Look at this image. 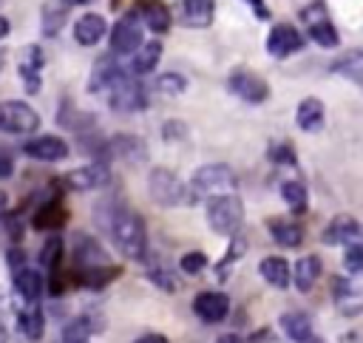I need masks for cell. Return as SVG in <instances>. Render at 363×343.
<instances>
[{"mask_svg": "<svg viewBox=\"0 0 363 343\" xmlns=\"http://www.w3.org/2000/svg\"><path fill=\"white\" fill-rule=\"evenodd\" d=\"M105 227H108V232H111L113 247H116L125 258L139 261V258L145 255V249H147V232H145V221H142L133 210H128V207L111 210Z\"/></svg>", "mask_w": 363, "mask_h": 343, "instance_id": "obj_1", "label": "cell"}, {"mask_svg": "<svg viewBox=\"0 0 363 343\" xmlns=\"http://www.w3.org/2000/svg\"><path fill=\"white\" fill-rule=\"evenodd\" d=\"M147 193L156 204L162 207H173V204H190L193 201V193L190 187L167 167H153L150 176H147Z\"/></svg>", "mask_w": 363, "mask_h": 343, "instance_id": "obj_2", "label": "cell"}, {"mask_svg": "<svg viewBox=\"0 0 363 343\" xmlns=\"http://www.w3.org/2000/svg\"><path fill=\"white\" fill-rule=\"evenodd\" d=\"M244 221V204L238 196L224 193V196H213L207 201V224L213 232L218 235H235V230Z\"/></svg>", "mask_w": 363, "mask_h": 343, "instance_id": "obj_3", "label": "cell"}, {"mask_svg": "<svg viewBox=\"0 0 363 343\" xmlns=\"http://www.w3.org/2000/svg\"><path fill=\"white\" fill-rule=\"evenodd\" d=\"M235 184H238V179H235V170L230 164H204L193 173L190 193H193V198H199V196H224Z\"/></svg>", "mask_w": 363, "mask_h": 343, "instance_id": "obj_4", "label": "cell"}, {"mask_svg": "<svg viewBox=\"0 0 363 343\" xmlns=\"http://www.w3.org/2000/svg\"><path fill=\"white\" fill-rule=\"evenodd\" d=\"M40 128V113L20 102V99H9V102H0V130L3 133H34Z\"/></svg>", "mask_w": 363, "mask_h": 343, "instance_id": "obj_5", "label": "cell"}, {"mask_svg": "<svg viewBox=\"0 0 363 343\" xmlns=\"http://www.w3.org/2000/svg\"><path fill=\"white\" fill-rule=\"evenodd\" d=\"M108 105L119 113H133L147 105V88L136 77H122L111 91H108Z\"/></svg>", "mask_w": 363, "mask_h": 343, "instance_id": "obj_6", "label": "cell"}, {"mask_svg": "<svg viewBox=\"0 0 363 343\" xmlns=\"http://www.w3.org/2000/svg\"><path fill=\"white\" fill-rule=\"evenodd\" d=\"M142 45V23L136 17V11H128L116 20V26L111 28V54L122 57V54H136Z\"/></svg>", "mask_w": 363, "mask_h": 343, "instance_id": "obj_7", "label": "cell"}, {"mask_svg": "<svg viewBox=\"0 0 363 343\" xmlns=\"http://www.w3.org/2000/svg\"><path fill=\"white\" fill-rule=\"evenodd\" d=\"M227 88H230L233 96H238V99H244V102H250V105H261V102L269 99V85H267L258 74L244 71V68H235V71L227 77Z\"/></svg>", "mask_w": 363, "mask_h": 343, "instance_id": "obj_8", "label": "cell"}, {"mask_svg": "<svg viewBox=\"0 0 363 343\" xmlns=\"http://www.w3.org/2000/svg\"><path fill=\"white\" fill-rule=\"evenodd\" d=\"M329 289H332V300H335V306H337L340 315L354 317V315L363 312V286H357L352 278L335 275Z\"/></svg>", "mask_w": 363, "mask_h": 343, "instance_id": "obj_9", "label": "cell"}, {"mask_svg": "<svg viewBox=\"0 0 363 343\" xmlns=\"http://www.w3.org/2000/svg\"><path fill=\"white\" fill-rule=\"evenodd\" d=\"M108 179H111L108 164L105 162H91V164H82V167L65 173L62 184L68 190H99V187L108 184Z\"/></svg>", "mask_w": 363, "mask_h": 343, "instance_id": "obj_10", "label": "cell"}, {"mask_svg": "<svg viewBox=\"0 0 363 343\" xmlns=\"http://www.w3.org/2000/svg\"><path fill=\"white\" fill-rule=\"evenodd\" d=\"M301 48H303V34H301L295 26H289V23H275V26L269 28L267 51H269L275 60L289 57V54H295V51H301Z\"/></svg>", "mask_w": 363, "mask_h": 343, "instance_id": "obj_11", "label": "cell"}, {"mask_svg": "<svg viewBox=\"0 0 363 343\" xmlns=\"http://www.w3.org/2000/svg\"><path fill=\"white\" fill-rule=\"evenodd\" d=\"M122 77H128V71L116 62V57L113 54H108V57H99L96 62H94V71H91V82H88V88L94 91V94H108Z\"/></svg>", "mask_w": 363, "mask_h": 343, "instance_id": "obj_12", "label": "cell"}, {"mask_svg": "<svg viewBox=\"0 0 363 343\" xmlns=\"http://www.w3.org/2000/svg\"><path fill=\"white\" fill-rule=\"evenodd\" d=\"M363 235V227H360V221L357 218H352V215H335L326 227H323V232H320V241L323 244H329V247H337V244H352V241H357Z\"/></svg>", "mask_w": 363, "mask_h": 343, "instance_id": "obj_13", "label": "cell"}, {"mask_svg": "<svg viewBox=\"0 0 363 343\" xmlns=\"http://www.w3.org/2000/svg\"><path fill=\"white\" fill-rule=\"evenodd\" d=\"M23 153L31 156V159H37V162H60V159L68 156V145H65V139L45 133V136L28 139V142L23 145Z\"/></svg>", "mask_w": 363, "mask_h": 343, "instance_id": "obj_14", "label": "cell"}, {"mask_svg": "<svg viewBox=\"0 0 363 343\" xmlns=\"http://www.w3.org/2000/svg\"><path fill=\"white\" fill-rule=\"evenodd\" d=\"M193 312L204 323H218L230 315V298L224 292H199L193 298Z\"/></svg>", "mask_w": 363, "mask_h": 343, "instance_id": "obj_15", "label": "cell"}, {"mask_svg": "<svg viewBox=\"0 0 363 343\" xmlns=\"http://www.w3.org/2000/svg\"><path fill=\"white\" fill-rule=\"evenodd\" d=\"M11 283H14V292L23 298V303H40V295H43V275H40V269L23 264V266L11 269Z\"/></svg>", "mask_w": 363, "mask_h": 343, "instance_id": "obj_16", "label": "cell"}, {"mask_svg": "<svg viewBox=\"0 0 363 343\" xmlns=\"http://www.w3.org/2000/svg\"><path fill=\"white\" fill-rule=\"evenodd\" d=\"M133 11L139 17V23H145L150 31L164 34L170 31V9L162 0H133Z\"/></svg>", "mask_w": 363, "mask_h": 343, "instance_id": "obj_17", "label": "cell"}, {"mask_svg": "<svg viewBox=\"0 0 363 343\" xmlns=\"http://www.w3.org/2000/svg\"><path fill=\"white\" fill-rule=\"evenodd\" d=\"M105 150L116 159H125V162H142L145 159V142L133 133H116L111 136V142H105Z\"/></svg>", "mask_w": 363, "mask_h": 343, "instance_id": "obj_18", "label": "cell"}, {"mask_svg": "<svg viewBox=\"0 0 363 343\" xmlns=\"http://www.w3.org/2000/svg\"><path fill=\"white\" fill-rule=\"evenodd\" d=\"M323 119H326V111H323V102L318 96H306L301 99L298 111H295V122L301 130L306 133H318L323 128Z\"/></svg>", "mask_w": 363, "mask_h": 343, "instance_id": "obj_19", "label": "cell"}, {"mask_svg": "<svg viewBox=\"0 0 363 343\" xmlns=\"http://www.w3.org/2000/svg\"><path fill=\"white\" fill-rule=\"evenodd\" d=\"M105 28H108V23H105L102 14H94V11L91 14H82L74 23V40L79 45H96L105 37Z\"/></svg>", "mask_w": 363, "mask_h": 343, "instance_id": "obj_20", "label": "cell"}, {"mask_svg": "<svg viewBox=\"0 0 363 343\" xmlns=\"http://www.w3.org/2000/svg\"><path fill=\"white\" fill-rule=\"evenodd\" d=\"M258 272H261V278H264L269 286H275V289H286V286L292 283V266H289L286 258H281V255L264 258V261L258 264Z\"/></svg>", "mask_w": 363, "mask_h": 343, "instance_id": "obj_21", "label": "cell"}, {"mask_svg": "<svg viewBox=\"0 0 363 343\" xmlns=\"http://www.w3.org/2000/svg\"><path fill=\"white\" fill-rule=\"evenodd\" d=\"M267 230H269L272 241H275L278 247H286V249L301 247V241H303V227H301L298 221H286V218H269V221H267Z\"/></svg>", "mask_w": 363, "mask_h": 343, "instance_id": "obj_22", "label": "cell"}, {"mask_svg": "<svg viewBox=\"0 0 363 343\" xmlns=\"http://www.w3.org/2000/svg\"><path fill=\"white\" fill-rule=\"evenodd\" d=\"M17 329L28 337V340H40L45 332V315L40 309V303H23L17 309Z\"/></svg>", "mask_w": 363, "mask_h": 343, "instance_id": "obj_23", "label": "cell"}, {"mask_svg": "<svg viewBox=\"0 0 363 343\" xmlns=\"http://www.w3.org/2000/svg\"><path fill=\"white\" fill-rule=\"evenodd\" d=\"M278 326H281V332L289 337V340H295V343H309L315 334H312V320L303 315V312H284L281 317H278Z\"/></svg>", "mask_w": 363, "mask_h": 343, "instance_id": "obj_24", "label": "cell"}, {"mask_svg": "<svg viewBox=\"0 0 363 343\" xmlns=\"http://www.w3.org/2000/svg\"><path fill=\"white\" fill-rule=\"evenodd\" d=\"M159 57H162V43H159V40H153V43H142L139 51L130 54V77L139 79V77L150 74V71L156 68Z\"/></svg>", "mask_w": 363, "mask_h": 343, "instance_id": "obj_25", "label": "cell"}, {"mask_svg": "<svg viewBox=\"0 0 363 343\" xmlns=\"http://www.w3.org/2000/svg\"><path fill=\"white\" fill-rule=\"evenodd\" d=\"M74 261L79 269H88V266H102L105 264V252L102 247L88 238V235H77L74 238Z\"/></svg>", "mask_w": 363, "mask_h": 343, "instance_id": "obj_26", "label": "cell"}, {"mask_svg": "<svg viewBox=\"0 0 363 343\" xmlns=\"http://www.w3.org/2000/svg\"><path fill=\"white\" fill-rule=\"evenodd\" d=\"M320 269H323V264H320L318 255H303V258L292 266V281H295V286H298L301 292H309V289L318 283Z\"/></svg>", "mask_w": 363, "mask_h": 343, "instance_id": "obj_27", "label": "cell"}, {"mask_svg": "<svg viewBox=\"0 0 363 343\" xmlns=\"http://www.w3.org/2000/svg\"><path fill=\"white\" fill-rule=\"evenodd\" d=\"M329 68H332L335 74H340V77L357 82V85L363 88V48H352V51L340 54Z\"/></svg>", "mask_w": 363, "mask_h": 343, "instance_id": "obj_28", "label": "cell"}, {"mask_svg": "<svg viewBox=\"0 0 363 343\" xmlns=\"http://www.w3.org/2000/svg\"><path fill=\"white\" fill-rule=\"evenodd\" d=\"M182 20L190 28H207L213 23V0H184Z\"/></svg>", "mask_w": 363, "mask_h": 343, "instance_id": "obj_29", "label": "cell"}, {"mask_svg": "<svg viewBox=\"0 0 363 343\" xmlns=\"http://www.w3.org/2000/svg\"><path fill=\"white\" fill-rule=\"evenodd\" d=\"M40 65H43L40 48L28 45L26 54H23V62H20V77H23V82H26V91H28V94L40 91Z\"/></svg>", "mask_w": 363, "mask_h": 343, "instance_id": "obj_30", "label": "cell"}, {"mask_svg": "<svg viewBox=\"0 0 363 343\" xmlns=\"http://www.w3.org/2000/svg\"><path fill=\"white\" fill-rule=\"evenodd\" d=\"M65 218H68L65 207H62L57 198H51V201H45V204L37 207V213H34V227H37V230H57V227H62Z\"/></svg>", "mask_w": 363, "mask_h": 343, "instance_id": "obj_31", "label": "cell"}, {"mask_svg": "<svg viewBox=\"0 0 363 343\" xmlns=\"http://www.w3.org/2000/svg\"><path fill=\"white\" fill-rule=\"evenodd\" d=\"M68 9L71 6H65V3H45L43 6V34L45 37H54L57 31H60V26L65 23V17H68Z\"/></svg>", "mask_w": 363, "mask_h": 343, "instance_id": "obj_32", "label": "cell"}, {"mask_svg": "<svg viewBox=\"0 0 363 343\" xmlns=\"http://www.w3.org/2000/svg\"><path fill=\"white\" fill-rule=\"evenodd\" d=\"M306 31H309V37H312L318 45H323V48H337V45H340V34H337V28L332 26L329 17H326V20H318V23H309Z\"/></svg>", "mask_w": 363, "mask_h": 343, "instance_id": "obj_33", "label": "cell"}, {"mask_svg": "<svg viewBox=\"0 0 363 343\" xmlns=\"http://www.w3.org/2000/svg\"><path fill=\"white\" fill-rule=\"evenodd\" d=\"M91 332H94V323H91L88 315H82V317H74V320L65 323L60 340L62 343H88L91 340Z\"/></svg>", "mask_w": 363, "mask_h": 343, "instance_id": "obj_34", "label": "cell"}, {"mask_svg": "<svg viewBox=\"0 0 363 343\" xmlns=\"http://www.w3.org/2000/svg\"><path fill=\"white\" fill-rule=\"evenodd\" d=\"M244 249H247V241H244L241 235H233V238H230V247H227V252H224V258L216 264V278H218V281H227L230 266L244 255Z\"/></svg>", "mask_w": 363, "mask_h": 343, "instance_id": "obj_35", "label": "cell"}, {"mask_svg": "<svg viewBox=\"0 0 363 343\" xmlns=\"http://www.w3.org/2000/svg\"><path fill=\"white\" fill-rule=\"evenodd\" d=\"M116 275H119V266H105V264L102 266H88V269L79 272V283L91 286V289H99V286L111 283Z\"/></svg>", "mask_w": 363, "mask_h": 343, "instance_id": "obj_36", "label": "cell"}, {"mask_svg": "<svg viewBox=\"0 0 363 343\" xmlns=\"http://www.w3.org/2000/svg\"><path fill=\"white\" fill-rule=\"evenodd\" d=\"M60 258H62V238L60 235H51L45 244H43V249H40V266L43 269H48V272H57L60 269Z\"/></svg>", "mask_w": 363, "mask_h": 343, "instance_id": "obj_37", "label": "cell"}, {"mask_svg": "<svg viewBox=\"0 0 363 343\" xmlns=\"http://www.w3.org/2000/svg\"><path fill=\"white\" fill-rule=\"evenodd\" d=\"M281 198L292 207V213H303L306 210V187L301 181H284L281 184Z\"/></svg>", "mask_w": 363, "mask_h": 343, "instance_id": "obj_38", "label": "cell"}, {"mask_svg": "<svg viewBox=\"0 0 363 343\" xmlns=\"http://www.w3.org/2000/svg\"><path fill=\"white\" fill-rule=\"evenodd\" d=\"M156 91L159 94H164V96H179V94H184V88H187V79L182 77V74H176V71H164V74H159L156 77Z\"/></svg>", "mask_w": 363, "mask_h": 343, "instance_id": "obj_39", "label": "cell"}, {"mask_svg": "<svg viewBox=\"0 0 363 343\" xmlns=\"http://www.w3.org/2000/svg\"><path fill=\"white\" fill-rule=\"evenodd\" d=\"M147 281L150 283H156L159 289H164V292H179V278L173 275V269H167V266H147Z\"/></svg>", "mask_w": 363, "mask_h": 343, "instance_id": "obj_40", "label": "cell"}, {"mask_svg": "<svg viewBox=\"0 0 363 343\" xmlns=\"http://www.w3.org/2000/svg\"><path fill=\"white\" fill-rule=\"evenodd\" d=\"M343 266L352 272V275H363V235L352 244H346V252H343Z\"/></svg>", "mask_w": 363, "mask_h": 343, "instance_id": "obj_41", "label": "cell"}, {"mask_svg": "<svg viewBox=\"0 0 363 343\" xmlns=\"http://www.w3.org/2000/svg\"><path fill=\"white\" fill-rule=\"evenodd\" d=\"M204 266H207V255H204L201 249L184 252V255L179 258V269H182V272H187V275H199Z\"/></svg>", "mask_w": 363, "mask_h": 343, "instance_id": "obj_42", "label": "cell"}, {"mask_svg": "<svg viewBox=\"0 0 363 343\" xmlns=\"http://www.w3.org/2000/svg\"><path fill=\"white\" fill-rule=\"evenodd\" d=\"M269 159H272L275 164H286V167H295V162H298L292 145H286V142L272 145V147H269Z\"/></svg>", "mask_w": 363, "mask_h": 343, "instance_id": "obj_43", "label": "cell"}, {"mask_svg": "<svg viewBox=\"0 0 363 343\" xmlns=\"http://www.w3.org/2000/svg\"><path fill=\"white\" fill-rule=\"evenodd\" d=\"M162 136H164V142H179V139L187 136V125H184L182 119H170V122L162 128Z\"/></svg>", "mask_w": 363, "mask_h": 343, "instance_id": "obj_44", "label": "cell"}, {"mask_svg": "<svg viewBox=\"0 0 363 343\" xmlns=\"http://www.w3.org/2000/svg\"><path fill=\"white\" fill-rule=\"evenodd\" d=\"M272 340H275L272 329H267V326H264V329H255V332H252V334H250L244 343H272Z\"/></svg>", "mask_w": 363, "mask_h": 343, "instance_id": "obj_45", "label": "cell"}, {"mask_svg": "<svg viewBox=\"0 0 363 343\" xmlns=\"http://www.w3.org/2000/svg\"><path fill=\"white\" fill-rule=\"evenodd\" d=\"M11 173H14V162H11V156L0 153V179H9Z\"/></svg>", "mask_w": 363, "mask_h": 343, "instance_id": "obj_46", "label": "cell"}, {"mask_svg": "<svg viewBox=\"0 0 363 343\" xmlns=\"http://www.w3.org/2000/svg\"><path fill=\"white\" fill-rule=\"evenodd\" d=\"M247 3L252 6V14H255L258 20H267V17H269V9L264 6V0H247Z\"/></svg>", "mask_w": 363, "mask_h": 343, "instance_id": "obj_47", "label": "cell"}, {"mask_svg": "<svg viewBox=\"0 0 363 343\" xmlns=\"http://www.w3.org/2000/svg\"><path fill=\"white\" fill-rule=\"evenodd\" d=\"M133 343H167V337H164V334H142V337H136Z\"/></svg>", "mask_w": 363, "mask_h": 343, "instance_id": "obj_48", "label": "cell"}, {"mask_svg": "<svg viewBox=\"0 0 363 343\" xmlns=\"http://www.w3.org/2000/svg\"><path fill=\"white\" fill-rule=\"evenodd\" d=\"M216 343H244V340H241L238 334H221V337H218Z\"/></svg>", "mask_w": 363, "mask_h": 343, "instance_id": "obj_49", "label": "cell"}, {"mask_svg": "<svg viewBox=\"0 0 363 343\" xmlns=\"http://www.w3.org/2000/svg\"><path fill=\"white\" fill-rule=\"evenodd\" d=\"M9 28H11V26H9V20L0 14V40H3V37H9Z\"/></svg>", "mask_w": 363, "mask_h": 343, "instance_id": "obj_50", "label": "cell"}, {"mask_svg": "<svg viewBox=\"0 0 363 343\" xmlns=\"http://www.w3.org/2000/svg\"><path fill=\"white\" fill-rule=\"evenodd\" d=\"M3 215H6V193L0 190V218H3Z\"/></svg>", "mask_w": 363, "mask_h": 343, "instance_id": "obj_51", "label": "cell"}, {"mask_svg": "<svg viewBox=\"0 0 363 343\" xmlns=\"http://www.w3.org/2000/svg\"><path fill=\"white\" fill-rule=\"evenodd\" d=\"M60 3H65V6H79V3H88V0H60Z\"/></svg>", "mask_w": 363, "mask_h": 343, "instance_id": "obj_52", "label": "cell"}, {"mask_svg": "<svg viewBox=\"0 0 363 343\" xmlns=\"http://www.w3.org/2000/svg\"><path fill=\"white\" fill-rule=\"evenodd\" d=\"M309 343H323V340H318V337H312V340H309Z\"/></svg>", "mask_w": 363, "mask_h": 343, "instance_id": "obj_53", "label": "cell"}, {"mask_svg": "<svg viewBox=\"0 0 363 343\" xmlns=\"http://www.w3.org/2000/svg\"><path fill=\"white\" fill-rule=\"evenodd\" d=\"M113 6H119V0H113Z\"/></svg>", "mask_w": 363, "mask_h": 343, "instance_id": "obj_54", "label": "cell"}, {"mask_svg": "<svg viewBox=\"0 0 363 343\" xmlns=\"http://www.w3.org/2000/svg\"><path fill=\"white\" fill-rule=\"evenodd\" d=\"M0 65H3V57H0Z\"/></svg>", "mask_w": 363, "mask_h": 343, "instance_id": "obj_55", "label": "cell"}]
</instances>
